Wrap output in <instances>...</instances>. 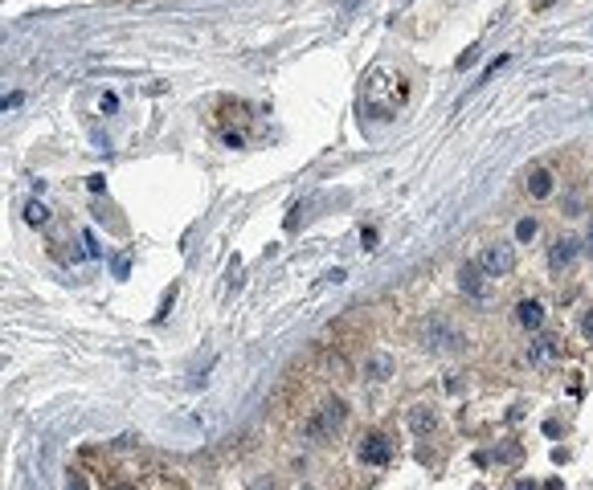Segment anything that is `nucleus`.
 Listing matches in <instances>:
<instances>
[{
  "mask_svg": "<svg viewBox=\"0 0 593 490\" xmlns=\"http://www.w3.org/2000/svg\"><path fill=\"white\" fill-rule=\"evenodd\" d=\"M365 376L368 380H389V376H393V356H389V352H368Z\"/></svg>",
  "mask_w": 593,
  "mask_h": 490,
  "instance_id": "8",
  "label": "nucleus"
},
{
  "mask_svg": "<svg viewBox=\"0 0 593 490\" xmlns=\"http://www.w3.org/2000/svg\"><path fill=\"white\" fill-rule=\"evenodd\" d=\"M241 143H246V139H241L237 131H226V147H241Z\"/></svg>",
  "mask_w": 593,
  "mask_h": 490,
  "instance_id": "17",
  "label": "nucleus"
},
{
  "mask_svg": "<svg viewBox=\"0 0 593 490\" xmlns=\"http://www.w3.org/2000/svg\"><path fill=\"white\" fill-rule=\"evenodd\" d=\"M25 221L29 225H49V209L42 205V200H29V205H25Z\"/></svg>",
  "mask_w": 593,
  "mask_h": 490,
  "instance_id": "12",
  "label": "nucleus"
},
{
  "mask_svg": "<svg viewBox=\"0 0 593 490\" xmlns=\"http://www.w3.org/2000/svg\"><path fill=\"white\" fill-rule=\"evenodd\" d=\"M516 323L528 327V331H540V327H545V307H540L536 299H520V303H516Z\"/></svg>",
  "mask_w": 593,
  "mask_h": 490,
  "instance_id": "7",
  "label": "nucleus"
},
{
  "mask_svg": "<svg viewBox=\"0 0 593 490\" xmlns=\"http://www.w3.org/2000/svg\"><path fill=\"white\" fill-rule=\"evenodd\" d=\"M585 241H590V249H593V221H590V233H585Z\"/></svg>",
  "mask_w": 593,
  "mask_h": 490,
  "instance_id": "22",
  "label": "nucleus"
},
{
  "mask_svg": "<svg viewBox=\"0 0 593 490\" xmlns=\"http://www.w3.org/2000/svg\"><path fill=\"white\" fill-rule=\"evenodd\" d=\"M581 331H585V335H590V339H593V314H585V323H581Z\"/></svg>",
  "mask_w": 593,
  "mask_h": 490,
  "instance_id": "19",
  "label": "nucleus"
},
{
  "mask_svg": "<svg viewBox=\"0 0 593 490\" xmlns=\"http://www.w3.org/2000/svg\"><path fill=\"white\" fill-rule=\"evenodd\" d=\"M410 429H413V433H421V437H426V433H434V429H438V413H434V408H426V404L410 408Z\"/></svg>",
  "mask_w": 593,
  "mask_h": 490,
  "instance_id": "9",
  "label": "nucleus"
},
{
  "mask_svg": "<svg viewBox=\"0 0 593 490\" xmlns=\"http://www.w3.org/2000/svg\"><path fill=\"white\" fill-rule=\"evenodd\" d=\"M475 262H479V270H483L487 278H507V274L516 270V245H511V241L483 245V254H479Z\"/></svg>",
  "mask_w": 593,
  "mask_h": 490,
  "instance_id": "2",
  "label": "nucleus"
},
{
  "mask_svg": "<svg viewBox=\"0 0 593 490\" xmlns=\"http://www.w3.org/2000/svg\"><path fill=\"white\" fill-rule=\"evenodd\" d=\"M487 282H491V278L479 270V262H466V266L458 270V286H462L471 299H487V294H491V286H487Z\"/></svg>",
  "mask_w": 593,
  "mask_h": 490,
  "instance_id": "6",
  "label": "nucleus"
},
{
  "mask_svg": "<svg viewBox=\"0 0 593 490\" xmlns=\"http://www.w3.org/2000/svg\"><path fill=\"white\" fill-rule=\"evenodd\" d=\"M426 343L438 348V352H450V348L462 343V335H458L446 319H426Z\"/></svg>",
  "mask_w": 593,
  "mask_h": 490,
  "instance_id": "5",
  "label": "nucleus"
},
{
  "mask_svg": "<svg viewBox=\"0 0 593 490\" xmlns=\"http://www.w3.org/2000/svg\"><path fill=\"white\" fill-rule=\"evenodd\" d=\"M361 241H365V249H376V233H372V229H365V233H361Z\"/></svg>",
  "mask_w": 593,
  "mask_h": 490,
  "instance_id": "16",
  "label": "nucleus"
},
{
  "mask_svg": "<svg viewBox=\"0 0 593 490\" xmlns=\"http://www.w3.org/2000/svg\"><path fill=\"white\" fill-rule=\"evenodd\" d=\"M410 98L405 74H397L393 66H376L365 78V115L368 119H393Z\"/></svg>",
  "mask_w": 593,
  "mask_h": 490,
  "instance_id": "1",
  "label": "nucleus"
},
{
  "mask_svg": "<svg viewBox=\"0 0 593 490\" xmlns=\"http://www.w3.org/2000/svg\"><path fill=\"white\" fill-rule=\"evenodd\" d=\"M70 490H86V482H82V478L74 474V478H70Z\"/></svg>",
  "mask_w": 593,
  "mask_h": 490,
  "instance_id": "20",
  "label": "nucleus"
},
{
  "mask_svg": "<svg viewBox=\"0 0 593 490\" xmlns=\"http://www.w3.org/2000/svg\"><path fill=\"white\" fill-rule=\"evenodd\" d=\"M528 196H532V200L552 196V172H548V168H536V172L528 176Z\"/></svg>",
  "mask_w": 593,
  "mask_h": 490,
  "instance_id": "10",
  "label": "nucleus"
},
{
  "mask_svg": "<svg viewBox=\"0 0 593 490\" xmlns=\"http://www.w3.org/2000/svg\"><path fill=\"white\" fill-rule=\"evenodd\" d=\"M552 356H556V339L540 335V339L528 343V359H532V364H545V359H552Z\"/></svg>",
  "mask_w": 593,
  "mask_h": 490,
  "instance_id": "11",
  "label": "nucleus"
},
{
  "mask_svg": "<svg viewBox=\"0 0 593 490\" xmlns=\"http://www.w3.org/2000/svg\"><path fill=\"white\" fill-rule=\"evenodd\" d=\"M475 62H479V45H471V49L458 57V70H466V66H475Z\"/></svg>",
  "mask_w": 593,
  "mask_h": 490,
  "instance_id": "14",
  "label": "nucleus"
},
{
  "mask_svg": "<svg viewBox=\"0 0 593 490\" xmlns=\"http://www.w3.org/2000/svg\"><path fill=\"white\" fill-rule=\"evenodd\" d=\"M577 254H581V241L577 237H552V245H548V266L556 270H569L577 262Z\"/></svg>",
  "mask_w": 593,
  "mask_h": 490,
  "instance_id": "4",
  "label": "nucleus"
},
{
  "mask_svg": "<svg viewBox=\"0 0 593 490\" xmlns=\"http://www.w3.org/2000/svg\"><path fill=\"white\" fill-rule=\"evenodd\" d=\"M552 4H560V0H532V8H536V12H548Z\"/></svg>",
  "mask_w": 593,
  "mask_h": 490,
  "instance_id": "18",
  "label": "nucleus"
},
{
  "mask_svg": "<svg viewBox=\"0 0 593 490\" xmlns=\"http://www.w3.org/2000/svg\"><path fill=\"white\" fill-rule=\"evenodd\" d=\"M127 266H131V254H119V258H115V274L123 278V274H127Z\"/></svg>",
  "mask_w": 593,
  "mask_h": 490,
  "instance_id": "15",
  "label": "nucleus"
},
{
  "mask_svg": "<svg viewBox=\"0 0 593 490\" xmlns=\"http://www.w3.org/2000/svg\"><path fill=\"white\" fill-rule=\"evenodd\" d=\"M254 490H278V482H258Z\"/></svg>",
  "mask_w": 593,
  "mask_h": 490,
  "instance_id": "21",
  "label": "nucleus"
},
{
  "mask_svg": "<svg viewBox=\"0 0 593 490\" xmlns=\"http://www.w3.org/2000/svg\"><path fill=\"white\" fill-rule=\"evenodd\" d=\"M540 233V225L532 221V217H520V225H516V241H532Z\"/></svg>",
  "mask_w": 593,
  "mask_h": 490,
  "instance_id": "13",
  "label": "nucleus"
},
{
  "mask_svg": "<svg viewBox=\"0 0 593 490\" xmlns=\"http://www.w3.org/2000/svg\"><path fill=\"white\" fill-rule=\"evenodd\" d=\"M361 462H368V466H389V462H393V442H389L381 429L365 433V437H361Z\"/></svg>",
  "mask_w": 593,
  "mask_h": 490,
  "instance_id": "3",
  "label": "nucleus"
}]
</instances>
